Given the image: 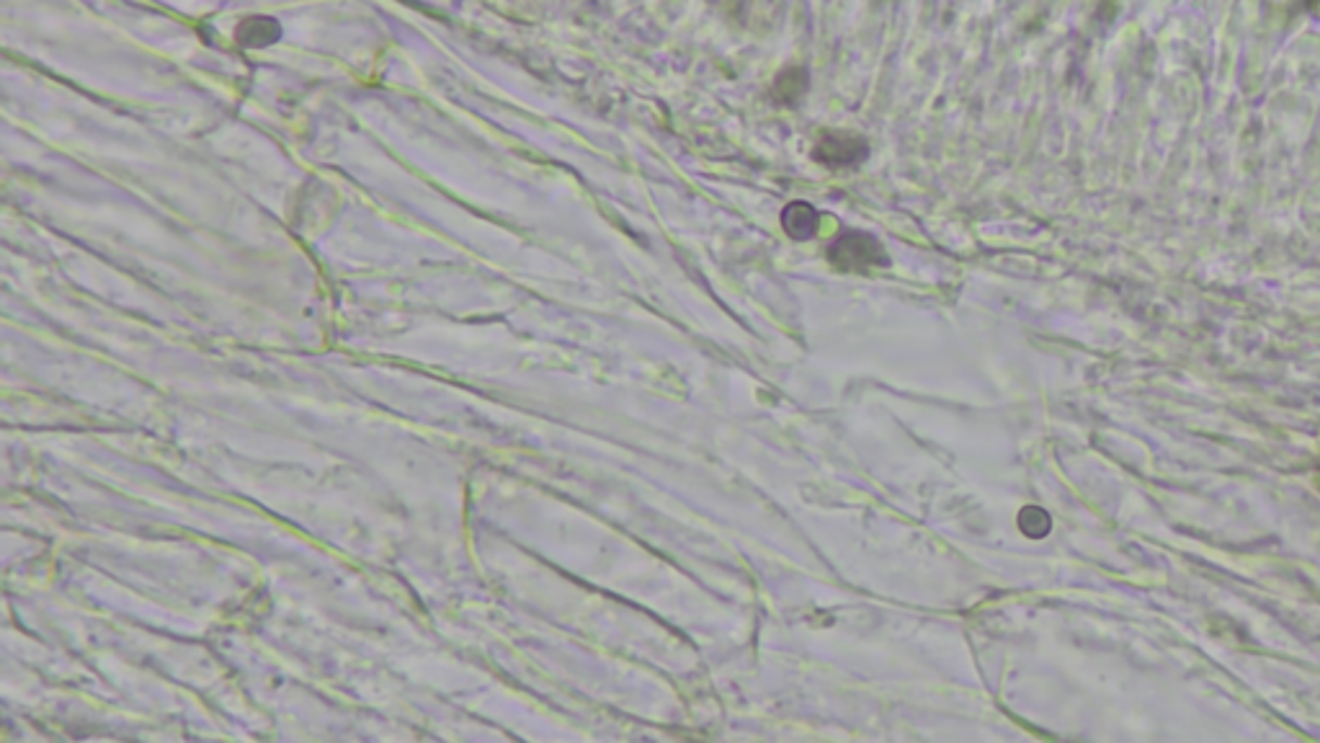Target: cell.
Wrapping results in <instances>:
<instances>
[{
	"label": "cell",
	"mask_w": 1320,
	"mask_h": 743,
	"mask_svg": "<svg viewBox=\"0 0 1320 743\" xmlns=\"http://www.w3.org/2000/svg\"><path fill=\"white\" fill-rule=\"evenodd\" d=\"M828 261L841 272H867L875 266H888L890 259L884 253L880 240L869 232H843V236L828 248Z\"/></svg>",
	"instance_id": "6da1fadb"
},
{
	"label": "cell",
	"mask_w": 1320,
	"mask_h": 743,
	"mask_svg": "<svg viewBox=\"0 0 1320 743\" xmlns=\"http://www.w3.org/2000/svg\"><path fill=\"white\" fill-rule=\"evenodd\" d=\"M782 225L790 238L807 240L818 232V212L807 202H792L782 212Z\"/></svg>",
	"instance_id": "3957f363"
},
{
	"label": "cell",
	"mask_w": 1320,
	"mask_h": 743,
	"mask_svg": "<svg viewBox=\"0 0 1320 743\" xmlns=\"http://www.w3.org/2000/svg\"><path fill=\"white\" fill-rule=\"evenodd\" d=\"M813 155L818 158L820 163L835 168V165H859L864 158L869 155V148H867V140L859 135L831 133L818 142V148H815Z\"/></svg>",
	"instance_id": "7a4b0ae2"
},
{
	"label": "cell",
	"mask_w": 1320,
	"mask_h": 743,
	"mask_svg": "<svg viewBox=\"0 0 1320 743\" xmlns=\"http://www.w3.org/2000/svg\"><path fill=\"white\" fill-rule=\"evenodd\" d=\"M1019 527L1024 529V532H1027L1029 537H1042V534H1047V529H1049V519H1047V514L1042 512V508L1029 506V508H1024V512H1021V516H1019Z\"/></svg>",
	"instance_id": "277c9868"
}]
</instances>
